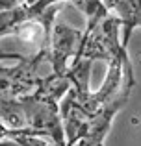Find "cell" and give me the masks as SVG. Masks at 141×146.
<instances>
[{"instance_id":"1","label":"cell","mask_w":141,"mask_h":146,"mask_svg":"<svg viewBox=\"0 0 141 146\" xmlns=\"http://www.w3.org/2000/svg\"><path fill=\"white\" fill-rule=\"evenodd\" d=\"M37 91L32 94L19 96L22 117H24V128L11 129L7 133V139L11 135H47L52 139V146H67L65 133H63L61 115H59L58 100L67 93L71 87L69 76L54 74L52 72L47 78H37L35 82Z\"/></svg>"},{"instance_id":"2","label":"cell","mask_w":141,"mask_h":146,"mask_svg":"<svg viewBox=\"0 0 141 146\" xmlns=\"http://www.w3.org/2000/svg\"><path fill=\"white\" fill-rule=\"evenodd\" d=\"M59 2L63 0H32L0 11V37L13 33L30 44H39V50H47L52 35V21L61 9Z\"/></svg>"},{"instance_id":"3","label":"cell","mask_w":141,"mask_h":146,"mask_svg":"<svg viewBox=\"0 0 141 146\" xmlns=\"http://www.w3.org/2000/svg\"><path fill=\"white\" fill-rule=\"evenodd\" d=\"M47 50H37L33 54L22 56L15 54L19 63L11 68L0 67V120L11 129L24 128L19 96L26 94L37 82V67L47 61Z\"/></svg>"},{"instance_id":"4","label":"cell","mask_w":141,"mask_h":146,"mask_svg":"<svg viewBox=\"0 0 141 146\" xmlns=\"http://www.w3.org/2000/svg\"><path fill=\"white\" fill-rule=\"evenodd\" d=\"M134 87L121 83L119 91L113 94L112 98H108L87 120V126L84 129L82 137L76 141L74 146H104V141L108 137L110 129H112V120L124 106H126L130 93Z\"/></svg>"},{"instance_id":"5","label":"cell","mask_w":141,"mask_h":146,"mask_svg":"<svg viewBox=\"0 0 141 146\" xmlns=\"http://www.w3.org/2000/svg\"><path fill=\"white\" fill-rule=\"evenodd\" d=\"M80 37H82V32L76 28H71V26L56 24L52 28L47 61L52 65L54 74H59V76L67 74V59L76 54L80 44Z\"/></svg>"},{"instance_id":"6","label":"cell","mask_w":141,"mask_h":146,"mask_svg":"<svg viewBox=\"0 0 141 146\" xmlns=\"http://www.w3.org/2000/svg\"><path fill=\"white\" fill-rule=\"evenodd\" d=\"M102 4L106 6L108 11L117 13L121 26L124 28L121 44L126 48L128 39L132 37V32L138 26H141V0H102Z\"/></svg>"},{"instance_id":"7","label":"cell","mask_w":141,"mask_h":146,"mask_svg":"<svg viewBox=\"0 0 141 146\" xmlns=\"http://www.w3.org/2000/svg\"><path fill=\"white\" fill-rule=\"evenodd\" d=\"M7 133H9V128L0 120V144H4V141L7 139Z\"/></svg>"},{"instance_id":"8","label":"cell","mask_w":141,"mask_h":146,"mask_svg":"<svg viewBox=\"0 0 141 146\" xmlns=\"http://www.w3.org/2000/svg\"><path fill=\"white\" fill-rule=\"evenodd\" d=\"M17 146H19V144H17Z\"/></svg>"}]
</instances>
